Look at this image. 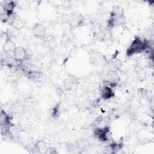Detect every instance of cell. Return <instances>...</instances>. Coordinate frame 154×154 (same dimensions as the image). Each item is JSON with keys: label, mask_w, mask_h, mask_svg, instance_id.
Listing matches in <instances>:
<instances>
[{"label": "cell", "mask_w": 154, "mask_h": 154, "mask_svg": "<svg viewBox=\"0 0 154 154\" xmlns=\"http://www.w3.org/2000/svg\"><path fill=\"white\" fill-rule=\"evenodd\" d=\"M24 109V106L22 104V103L19 102H16L12 105H10L9 108V111L11 114H19L22 112Z\"/></svg>", "instance_id": "cell-12"}, {"label": "cell", "mask_w": 154, "mask_h": 154, "mask_svg": "<svg viewBox=\"0 0 154 154\" xmlns=\"http://www.w3.org/2000/svg\"><path fill=\"white\" fill-rule=\"evenodd\" d=\"M67 22L72 29H73L84 25L85 23V19L80 14L73 13L70 14Z\"/></svg>", "instance_id": "cell-4"}, {"label": "cell", "mask_w": 154, "mask_h": 154, "mask_svg": "<svg viewBox=\"0 0 154 154\" xmlns=\"http://www.w3.org/2000/svg\"><path fill=\"white\" fill-rule=\"evenodd\" d=\"M13 55L17 63H22L28 59V55L26 50L21 46L16 47L13 53Z\"/></svg>", "instance_id": "cell-5"}, {"label": "cell", "mask_w": 154, "mask_h": 154, "mask_svg": "<svg viewBox=\"0 0 154 154\" xmlns=\"http://www.w3.org/2000/svg\"><path fill=\"white\" fill-rule=\"evenodd\" d=\"M15 63H16V61L14 58L13 55L4 52L1 54L2 65H4L9 67H14L13 66L14 65Z\"/></svg>", "instance_id": "cell-8"}, {"label": "cell", "mask_w": 154, "mask_h": 154, "mask_svg": "<svg viewBox=\"0 0 154 154\" xmlns=\"http://www.w3.org/2000/svg\"><path fill=\"white\" fill-rule=\"evenodd\" d=\"M110 132L109 127L105 126L103 127H97L94 130L93 135L98 140L105 142L108 140V135Z\"/></svg>", "instance_id": "cell-3"}, {"label": "cell", "mask_w": 154, "mask_h": 154, "mask_svg": "<svg viewBox=\"0 0 154 154\" xmlns=\"http://www.w3.org/2000/svg\"><path fill=\"white\" fill-rule=\"evenodd\" d=\"M11 25L13 26V28L18 30V29H20V28H22L23 27V23L21 19L18 16L16 15V16L14 17V19Z\"/></svg>", "instance_id": "cell-14"}, {"label": "cell", "mask_w": 154, "mask_h": 154, "mask_svg": "<svg viewBox=\"0 0 154 154\" xmlns=\"http://www.w3.org/2000/svg\"><path fill=\"white\" fill-rule=\"evenodd\" d=\"M153 43L147 38H142L139 36H136L128 48L126 55L128 57H131L144 51L147 52L153 51Z\"/></svg>", "instance_id": "cell-1"}, {"label": "cell", "mask_w": 154, "mask_h": 154, "mask_svg": "<svg viewBox=\"0 0 154 154\" xmlns=\"http://www.w3.org/2000/svg\"><path fill=\"white\" fill-rule=\"evenodd\" d=\"M17 5L20 7L21 9L23 10H26L29 7V4L28 1H19L18 4Z\"/></svg>", "instance_id": "cell-15"}, {"label": "cell", "mask_w": 154, "mask_h": 154, "mask_svg": "<svg viewBox=\"0 0 154 154\" xmlns=\"http://www.w3.org/2000/svg\"><path fill=\"white\" fill-rule=\"evenodd\" d=\"M25 75L31 81H37L42 77V73L40 72L34 70H25Z\"/></svg>", "instance_id": "cell-9"}, {"label": "cell", "mask_w": 154, "mask_h": 154, "mask_svg": "<svg viewBox=\"0 0 154 154\" xmlns=\"http://www.w3.org/2000/svg\"><path fill=\"white\" fill-rule=\"evenodd\" d=\"M100 96L103 100H108L114 96V92L112 88L104 84L102 85L99 91Z\"/></svg>", "instance_id": "cell-6"}, {"label": "cell", "mask_w": 154, "mask_h": 154, "mask_svg": "<svg viewBox=\"0 0 154 154\" xmlns=\"http://www.w3.org/2000/svg\"><path fill=\"white\" fill-rule=\"evenodd\" d=\"M3 51L4 52L9 53V54H13L14 51L15 50L16 46L14 42L11 40V38H8L4 43L3 46Z\"/></svg>", "instance_id": "cell-10"}, {"label": "cell", "mask_w": 154, "mask_h": 154, "mask_svg": "<svg viewBox=\"0 0 154 154\" xmlns=\"http://www.w3.org/2000/svg\"><path fill=\"white\" fill-rule=\"evenodd\" d=\"M125 16L123 9L118 5L114 6L110 13L107 23L108 28L111 29L125 23Z\"/></svg>", "instance_id": "cell-2"}, {"label": "cell", "mask_w": 154, "mask_h": 154, "mask_svg": "<svg viewBox=\"0 0 154 154\" xmlns=\"http://www.w3.org/2000/svg\"><path fill=\"white\" fill-rule=\"evenodd\" d=\"M43 43L44 46L48 48H54L56 46V41L54 36L51 35H46L43 39Z\"/></svg>", "instance_id": "cell-13"}, {"label": "cell", "mask_w": 154, "mask_h": 154, "mask_svg": "<svg viewBox=\"0 0 154 154\" xmlns=\"http://www.w3.org/2000/svg\"><path fill=\"white\" fill-rule=\"evenodd\" d=\"M17 5L16 2L10 1L5 2L4 4L2 5V10L5 11L8 14L11 15L14 13V9Z\"/></svg>", "instance_id": "cell-11"}, {"label": "cell", "mask_w": 154, "mask_h": 154, "mask_svg": "<svg viewBox=\"0 0 154 154\" xmlns=\"http://www.w3.org/2000/svg\"><path fill=\"white\" fill-rule=\"evenodd\" d=\"M34 35L40 39H43L46 36V29L45 26L41 23H36L32 27Z\"/></svg>", "instance_id": "cell-7"}]
</instances>
